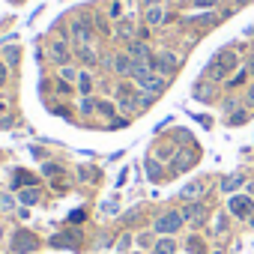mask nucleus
Masks as SVG:
<instances>
[{"mask_svg":"<svg viewBox=\"0 0 254 254\" xmlns=\"http://www.w3.org/2000/svg\"><path fill=\"white\" fill-rule=\"evenodd\" d=\"M245 105H248V111H254V84H251L248 93H245Z\"/></svg>","mask_w":254,"mask_h":254,"instance_id":"58836bf2","label":"nucleus"},{"mask_svg":"<svg viewBox=\"0 0 254 254\" xmlns=\"http://www.w3.org/2000/svg\"><path fill=\"white\" fill-rule=\"evenodd\" d=\"M191 93H194L197 102H212V99H215V87H212V81H206V78H200V81L191 87Z\"/></svg>","mask_w":254,"mask_h":254,"instance_id":"1a4fd4ad","label":"nucleus"},{"mask_svg":"<svg viewBox=\"0 0 254 254\" xmlns=\"http://www.w3.org/2000/svg\"><path fill=\"white\" fill-rule=\"evenodd\" d=\"M129 242H132V236H129V233H126V236H120V242H117V248H120V251H126V248H129Z\"/></svg>","mask_w":254,"mask_h":254,"instance_id":"ea45409f","label":"nucleus"},{"mask_svg":"<svg viewBox=\"0 0 254 254\" xmlns=\"http://www.w3.org/2000/svg\"><path fill=\"white\" fill-rule=\"evenodd\" d=\"M0 239H3V227H0Z\"/></svg>","mask_w":254,"mask_h":254,"instance_id":"09e8293b","label":"nucleus"},{"mask_svg":"<svg viewBox=\"0 0 254 254\" xmlns=\"http://www.w3.org/2000/svg\"><path fill=\"white\" fill-rule=\"evenodd\" d=\"M126 126H129V120H126V117H114L111 120V129H126Z\"/></svg>","mask_w":254,"mask_h":254,"instance_id":"e433bc0d","label":"nucleus"},{"mask_svg":"<svg viewBox=\"0 0 254 254\" xmlns=\"http://www.w3.org/2000/svg\"><path fill=\"white\" fill-rule=\"evenodd\" d=\"M183 221H189V224L200 227V224L206 221V206H203L200 200H191V203H186V206H183Z\"/></svg>","mask_w":254,"mask_h":254,"instance_id":"423d86ee","label":"nucleus"},{"mask_svg":"<svg viewBox=\"0 0 254 254\" xmlns=\"http://www.w3.org/2000/svg\"><path fill=\"white\" fill-rule=\"evenodd\" d=\"M144 21H147V27H159L162 21H168V9L165 6H147Z\"/></svg>","mask_w":254,"mask_h":254,"instance_id":"9b49d317","label":"nucleus"},{"mask_svg":"<svg viewBox=\"0 0 254 254\" xmlns=\"http://www.w3.org/2000/svg\"><path fill=\"white\" fill-rule=\"evenodd\" d=\"M242 183H245V174H230V177H224V180L218 183V189H221L224 194H233L236 189H242Z\"/></svg>","mask_w":254,"mask_h":254,"instance_id":"2eb2a0df","label":"nucleus"},{"mask_svg":"<svg viewBox=\"0 0 254 254\" xmlns=\"http://www.w3.org/2000/svg\"><path fill=\"white\" fill-rule=\"evenodd\" d=\"M96 111H99V114H105L108 120H114V111H117V105H114V102H105V99H99Z\"/></svg>","mask_w":254,"mask_h":254,"instance_id":"cd10ccee","label":"nucleus"},{"mask_svg":"<svg viewBox=\"0 0 254 254\" xmlns=\"http://www.w3.org/2000/svg\"><path fill=\"white\" fill-rule=\"evenodd\" d=\"M78 75H81V72H75V66H69V63L60 66V78H63V81H78Z\"/></svg>","mask_w":254,"mask_h":254,"instance_id":"c85d7f7f","label":"nucleus"},{"mask_svg":"<svg viewBox=\"0 0 254 254\" xmlns=\"http://www.w3.org/2000/svg\"><path fill=\"white\" fill-rule=\"evenodd\" d=\"M69 57H72V54H69L66 39H63V42H51V60H57L60 66H66V63H69Z\"/></svg>","mask_w":254,"mask_h":254,"instance_id":"dca6fc26","label":"nucleus"},{"mask_svg":"<svg viewBox=\"0 0 254 254\" xmlns=\"http://www.w3.org/2000/svg\"><path fill=\"white\" fill-rule=\"evenodd\" d=\"M153 254H177V242L171 236H162L156 245H153Z\"/></svg>","mask_w":254,"mask_h":254,"instance_id":"6ab92c4d","label":"nucleus"},{"mask_svg":"<svg viewBox=\"0 0 254 254\" xmlns=\"http://www.w3.org/2000/svg\"><path fill=\"white\" fill-rule=\"evenodd\" d=\"M102 209H105V212H117V200H108V203H102Z\"/></svg>","mask_w":254,"mask_h":254,"instance_id":"c03bdc74","label":"nucleus"},{"mask_svg":"<svg viewBox=\"0 0 254 254\" xmlns=\"http://www.w3.org/2000/svg\"><path fill=\"white\" fill-rule=\"evenodd\" d=\"M108 15H111V18H120V15H123V3H120V0H114V3L108 6Z\"/></svg>","mask_w":254,"mask_h":254,"instance_id":"2f4dec72","label":"nucleus"},{"mask_svg":"<svg viewBox=\"0 0 254 254\" xmlns=\"http://www.w3.org/2000/svg\"><path fill=\"white\" fill-rule=\"evenodd\" d=\"M39 189L36 186H30V189H21V194H18V200L24 203V206H33V203H39Z\"/></svg>","mask_w":254,"mask_h":254,"instance_id":"aec40b11","label":"nucleus"},{"mask_svg":"<svg viewBox=\"0 0 254 254\" xmlns=\"http://www.w3.org/2000/svg\"><path fill=\"white\" fill-rule=\"evenodd\" d=\"M0 209H15V200L9 194H0Z\"/></svg>","mask_w":254,"mask_h":254,"instance_id":"c9c22d12","label":"nucleus"},{"mask_svg":"<svg viewBox=\"0 0 254 254\" xmlns=\"http://www.w3.org/2000/svg\"><path fill=\"white\" fill-rule=\"evenodd\" d=\"M75 54H78V60H81V63H87V66H96V63H99V54H96V51H93L90 45H84V48H78Z\"/></svg>","mask_w":254,"mask_h":254,"instance_id":"412c9836","label":"nucleus"},{"mask_svg":"<svg viewBox=\"0 0 254 254\" xmlns=\"http://www.w3.org/2000/svg\"><path fill=\"white\" fill-rule=\"evenodd\" d=\"M138 39H141V42H144V39H150V30H147V27H141V30H138Z\"/></svg>","mask_w":254,"mask_h":254,"instance_id":"a18cd8bd","label":"nucleus"},{"mask_svg":"<svg viewBox=\"0 0 254 254\" xmlns=\"http://www.w3.org/2000/svg\"><path fill=\"white\" fill-rule=\"evenodd\" d=\"M186 221H183V212H165V215H159L156 218V233H162V236H174L180 227H183Z\"/></svg>","mask_w":254,"mask_h":254,"instance_id":"f03ea898","label":"nucleus"},{"mask_svg":"<svg viewBox=\"0 0 254 254\" xmlns=\"http://www.w3.org/2000/svg\"><path fill=\"white\" fill-rule=\"evenodd\" d=\"M114 33H117L120 39H129V42H132V21H120Z\"/></svg>","mask_w":254,"mask_h":254,"instance_id":"bb28decb","label":"nucleus"},{"mask_svg":"<svg viewBox=\"0 0 254 254\" xmlns=\"http://www.w3.org/2000/svg\"><path fill=\"white\" fill-rule=\"evenodd\" d=\"M6 75H9V69H6V63H0V87L6 84Z\"/></svg>","mask_w":254,"mask_h":254,"instance_id":"37998d69","label":"nucleus"},{"mask_svg":"<svg viewBox=\"0 0 254 254\" xmlns=\"http://www.w3.org/2000/svg\"><path fill=\"white\" fill-rule=\"evenodd\" d=\"M30 186H36V177L30 171H15L12 174V189H30Z\"/></svg>","mask_w":254,"mask_h":254,"instance_id":"f3484780","label":"nucleus"},{"mask_svg":"<svg viewBox=\"0 0 254 254\" xmlns=\"http://www.w3.org/2000/svg\"><path fill=\"white\" fill-rule=\"evenodd\" d=\"M224 227H227V221H224V215H218L215 218V233H224Z\"/></svg>","mask_w":254,"mask_h":254,"instance_id":"79ce46f5","label":"nucleus"},{"mask_svg":"<svg viewBox=\"0 0 254 254\" xmlns=\"http://www.w3.org/2000/svg\"><path fill=\"white\" fill-rule=\"evenodd\" d=\"M93 15H78L75 21H72V27H69V36H72V42H75V51L78 48H84V45H90V39H93Z\"/></svg>","mask_w":254,"mask_h":254,"instance_id":"f257e3e1","label":"nucleus"},{"mask_svg":"<svg viewBox=\"0 0 254 254\" xmlns=\"http://www.w3.org/2000/svg\"><path fill=\"white\" fill-rule=\"evenodd\" d=\"M177 66H180V57L171 54V51H159L153 57V72H159V75H174Z\"/></svg>","mask_w":254,"mask_h":254,"instance_id":"20e7f679","label":"nucleus"},{"mask_svg":"<svg viewBox=\"0 0 254 254\" xmlns=\"http://www.w3.org/2000/svg\"><path fill=\"white\" fill-rule=\"evenodd\" d=\"M218 21H221V15H215V12H203V15H189L186 18V24H194V27H212Z\"/></svg>","mask_w":254,"mask_h":254,"instance_id":"ddd939ff","label":"nucleus"},{"mask_svg":"<svg viewBox=\"0 0 254 254\" xmlns=\"http://www.w3.org/2000/svg\"><path fill=\"white\" fill-rule=\"evenodd\" d=\"M189 251H191V254H203V242L191 236V239H189Z\"/></svg>","mask_w":254,"mask_h":254,"instance_id":"f704fd0d","label":"nucleus"},{"mask_svg":"<svg viewBox=\"0 0 254 254\" xmlns=\"http://www.w3.org/2000/svg\"><path fill=\"white\" fill-rule=\"evenodd\" d=\"M84 215H87L84 209H75V212L69 215V221H72V224H81V221H84Z\"/></svg>","mask_w":254,"mask_h":254,"instance_id":"4c0bfd02","label":"nucleus"},{"mask_svg":"<svg viewBox=\"0 0 254 254\" xmlns=\"http://www.w3.org/2000/svg\"><path fill=\"white\" fill-rule=\"evenodd\" d=\"M93 24H96V30H99V33H105V36L111 33V30H108V21H105L102 15H96V18H93Z\"/></svg>","mask_w":254,"mask_h":254,"instance_id":"473e14b6","label":"nucleus"},{"mask_svg":"<svg viewBox=\"0 0 254 254\" xmlns=\"http://www.w3.org/2000/svg\"><path fill=\"white\" fill-rule=\"evenodd\" d=\"M248 117H251L248 108H236V111L227 117V123H230V126H242V123H248Z\"/></svg>","mask_w":254,"mask_h":254,"instance_id":"4be33fe9","label":"nucleus"},{"mask_svg":"<svg viewBox=\"0 0 254 254\" xmlns=\"http://www.w3.org/2000/svg\"><path fill=\"white\" fill-rule=\"evenodd\" d=\"M126 51H129V57H132L135 63H150V66H153V57H156V54L147 48V42H141V39H132Z\"/></svg>","mask_w":254,"mask_h":254,"instance_id":"0eeeda50","label":"nucleus"},{"mask_svg":"<svg viewBox=\"0 0 254 254\" xmlns=\"http://www.w3.org/2000/svg\"><path fill=\"white\" fill-rule=\"evenodd\" d=\"M96 105H99V99H93V96H84L78 108H81V114H84V117H90V114H96Z\"/></svg>","mask_w":254,"mask_h":254,"instance_id":"393cba45","label":"nucleus"},{"mask_svg":"<svg viewBox=\"0 0 254 254\" xmlns=\"http://www.w3.org/2000/svg\"><path fill=\"white\" fill-rule=\"evenodd\" d=\"M78 90H81L84 96H90V90H93V75H90V72H81V75H78Z\"/></svg>","mask_w":254,"mask_h":254,"instance_id":"b1692460","label":"nucleus"},{"mask_svg":"<svg viewBox=\"0 0 254 254\" xmlns=\"http://www.w3.org/2000/svg\"><path fill=\"white\" fill-rule=\"evenodd\" d=\"M144 168H147V177H150L153 183H159V180H162V165H159L156 159H147V165H144Z\"/></svg>","mask_w":254,"mask_h":254,"instance_id":"5701e85b","label":"nucleus"},{"mask_svg":"<svg viewBox=\"0 0 254 254\" xmlns=\"http://www.w3.org/2000/svg\"><path fill=\"white\" fill-rule=\"evenodd\" d=\"M135 102H138L141 108H150V105L156 102V93H138V96H135Z\"/></svg>","mask_w":254,"mask_h":254,"instance_id":"c756f323","label":"nucleus"},{"mask_svg":"<svg viewBox=\"0 0 254 254\" xmlns=\"http://www.w3.org/2000/svg\"><path fill=\"white\" fill-rule=\"evenodd\" d=\"M132 69H135V60L129 57V51L114 57V72H117V75H123V78H132Z\"/></svg>","mask_w":254,"mask_h":254,"instance_id":"9d476101","label":"nucleus"},{"mask_svg":"<svg viewBox=\"0 0 254 254\" xmlns=\"http://www.w3.org/2000/svg\"><path fill=\"white\" fill-rule=\"evenodd\" d=\"M230 212L236 215V218H251L254 215V200L248 197V194H230Z\"/></svg>","mask_w":254,"mask_h":254,"instance_id":"39448f33","label":"nucleus"},{"mask_svg":"<svg viewBox=\"0 0 254 254\" xmlns=\"http://www.w3.org/2000/svg\"><path fill=\"white\" fill-rule=\"evenodd\" d=\"M197 156H200V153H197V147H194V150H180V153L174 156V162H171V165H174L171 171H174V174H183V171H189V168L197 162Z\"/></svg>","mask_w":254,"mask_h":254,"instance_id":"6e6552de","label":"nucleus"},{"mask_svg":"<svg viewBox=\"0 0 254 254\" xmlns=\"http://www.w3.org/2000/svg\"><path fill=\"white\" fill-rule=\"evenodd\" d=\"M165 0H144V6H162Z\"/></svg>","mask_w":254,"mask_h":254,"instance_id":"49530a36","label":"nucleus"},{"mask_svg":"<svg viewBox=\"0 0 254 254\" xmlns=\"http://www.w3.org/2000/svg\"><path fill=\"white\" fill-rule=\"evenodd\" d=\"M251 72H248V66H242V69H236L233 72V78L227 81V87H239V84H245V78H248Z\"/></svg>","mask_w":254,"mask_h":254,"instance_id":"a878e982","label":"nucleus"},{"mask_svg":"<svg viewBox=\"0 0 254 254\" xmlns=\"http://www.w3.org/2000/svg\"><path fill=\"white\" fill-rule=\"evenodd\" d=\"M248 72L254 75V54H251V60H248Z\"/></svg>","mask_w":254,"mask_h":254,"instance_id":"de8ad7c7","label":"nucleus"},{"mask_svg":"<svg viewBox=\"0 0 254 254\" xmlns=\"http://www.w3.org/2000/svg\"><path fill=\"white\" fill-rule=\"evenodd\" d=\"M78 242H81V233L78 230H69V233H60V236L51 239L54 248H78Z\"/></svg>","mask_w":254,"mask_h":254,"instance_id":"f8f14e48","label":"nucleus"},{"mask_svg":"<svg viewBox=\"0 0 254 254\" xmlns=\"http://www.w3.org/2000/svg\"><path fill=\"white\" fill-rule=\"evenodd\" d=\"M42 174H45V177H57V174H60V165L48 162V165H42Z\"/></svg>","mask_w":254,"mask_h":254,"instance_id":"72a5a7b5","label":"nucleus"},{"mask_svg":"<svg viewBox=\"0 0 254 254\" xmlns=\"http://www.w3.org/2000/svg\"><path fill=\"white\" fill-rule=\"evenodd\" d=\"M200 194H203V183H200V180H194V183L183 186V191H180V197H183V200H189V203H191V200H197Z\"/></svg>","mask_w":254,"mask_h":254,"instance_id":"a211bd4d","label":"nucleus"},{"mask_svg":"<svg viewBox=\"0 0 254 254\" xmlns=\"http://www.w3.org/2000/svg\"><path fill=\"white\" fill-rule=\"evenodd\" d=\"M6 63H18V48H9L6 51Z\"/></svg>","mask_w":254,"mask_h":254,"instance_id":"a19ab883","label":"nucleus"},{"mask_svg":"<svg viewBox=\"0 0 254 254\" xmlns=\"http://www.w3.org/2000/svg\"><path fill=\"white\" fill-rule=\"evenodd\" d=\"M191 3H194L197 9H206V12H209L212 6H218V0H191Z\"/></svg>","mask_w":254,"mask_h":254,"instance_id":"7c9ffc66","label":"nucleus"},{"mask_svg":"<svg viewBox=\"0 0 254 254\" xmlns=\"http://www.w3.org/2000/svg\"><path fill=\"white\" fill-rule=\"evenodd\" d=\"M36 248H39L36 233H30V230H15V236H12V251H15V254H33Z\"/></svg>","mask_w":254,"mask_h":254,"instance_id":"7ed1b4c3","label":"nucleus"},{"mask_svg":"<svg viewBox=\"0 0 254 254\" xmlns=\"http://www.w3.org/2000/svg\"><path fill=\"white\" fill-rule=\"evenodd\" d=\"M215 63H218V66H221V69L230 75V72H236V66H239V57H236V54L227 48V51H221V54L215 57Z\"/></svg>","mask_w":254,"mask_h":254,"instance_id":"4468645a","label":"nucleus"},{"mask_svg":"<svg viewBox=\"0 0 254 254\" xmlns=\"http://www.w3.org/2000/svg\"><path fill=\"white\" fill-rule=\"evenodd\" d=\"M215 254H224V251H215Z\"/></svg>","mask_w":254,"mask_h":254,"instance_id":"3c124183","label":"nucleus"},{"mask_svg":"<svg viewBox=\"0 0 254 254\" xmlns=\"http://www.w3.org/2000/svg\"><path fill=\"white\" fill-rule=\"evenodd\" d=\"M248 221H251V224H254V215H251V218H248Z\"/></svg>","mask_w":254,"mask_h":254,"instance_id":"8fccbe9b","label":"nucleus"}]
</instances>
